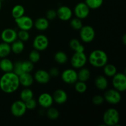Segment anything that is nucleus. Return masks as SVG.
<instances>
[{
	"label": "nucleus",
	"mask_w": 126,
	"mask_h": 126,
	"mask_svg": "<svg viewBox=\"0 0 126 126\" xmlns=\"http://www.w3.org/2000/svg\"><path fill=\"white\" fill-rule=\"evenodd\" d=\"M49 20L46 17H39L34 22L33 27L39 31H45L49 28Z\"/></svg>",
	"instance_id": "19"
},
{
	"label": "nucleus",
	"mask_w": 126,
	"mask_h": 126,
	"mask_svg": "<svg viewBox=\"0 0 126 126\" xmlns=\"http://www.w3.org/2000/svg\"><path fill=\"white\" fill-rule=\"evenodd\" d=\"M50 77H56L59 75V70L56 68H52L49 71Z\"/></svg>",
	"instance_id": "41"
},
{
	"label": "nucleus",
	"mask_w": 126,
	"mask_h": 126,
	"mask_svg": "<svg viewBox=\"0 0 126 126\" xmlns=\"http://www.w3.org/2000/svg\"><path fill=\"white\" fill-rule=\"evenodd\" d=\"M75 89L78 93L84 94L87 89V86L86 82L77 81L75 83Z\"/></svg>",
	"instance_id": "31"
},
{
	"label": "nucleus",
	"mask_w": 126,
	"mask_h": 126,
	"mask_svg": "<svg viewBox=\"0 0 126 126\" xmlns=\"http://www.w3.org/2000/svg\"><path fill=\"white\" fill-rule=\"evenodd\" d=\"M103 97L105 101L111 105H117L121 101V92L114 88L107 90L105 92Z\"/></svg>",
	"instance_id": "8"
},
{
	"label": "nucleus",
	"mask_w": 126,
	"mask_h": 126,
	"mask_svg": "<svg viewBox=\"0 0 126 126\" xmlns=\"http://www.w3.org/2000/svg\"><path fill=\"white\" fill-rule=\"evenodd\" d=\"M1 1H2V0H1Z\"/></svg>",
	"instance_id": "45"
},
{
	"label": "nucleus",
	"mask_w": 126,
	"mask_h": 126,
	"mask_svg": "<svg viewBox=\"0 0 126 126\" xmlns=\"http://www.w3.org/2000/svg\"><path fill=\"white\" fill-rule=\"evenodd\" d=\"M69 46L71 50L75 52H83L85 50L84 46L77 39H72L69 43Z\"/></svg>",
	"instance_id": "23"
},
{
	"label": "nucleus",
	"mask_w": 126,
	"mask_h": 126,
	"mask_svg": "<svg viewBox=\"0 0 126 126\" xmlns=\"http://www.w3.org/2000/svg\"><path fill=\"white\" fill-rule=\"evenodd\" d=\"M62 81L68 84H74L77 81L78 73L75 69L68 68L64 70L61 75Z\"/></svg>",
	"instance_id": "12"
},
{
	"label": "nucleus",
	"mask_w": 126,
	"mask_h": 126,
	"mask_svg": "<svg viewBox=\"0 0 126 126\" xmlns=\"http://www.w3.org/2000/svg\"><path fill=\"white\" fill-rule=\"evenodd\" d=\"M112 84L113 88L120 92L126 90V76L123 73H116L112 77Z\"/></svg>",
	"instance_id": "5"
},
{
	"label": "nucleus",
	"mask_w": 126,
	"mask_h": 126,
	"mask_svg": "<svg viewBox=\"0 0 126 126\" xmlns=\"http://www.w3.org/2000/svg\"><path fill=\"white\" fill-rule=\"evenodd\" d=\"M49 39L47 37L43 34L36 36L33 39V46L35 50L38 51H44L49 46Z\"/></svg>",
	"instance_id": "9"
},
{
	"label": "nucleus",
	"mask_w": 126,
	"mask_h": 126,
	"mask_svg": "<svg viewBox=\"0 0 126 126\" xmlns=\"http://www.w3.org/2000/svg\"><path fill=\"white\" fill-rule=\"evenodd\" d=\"M33 92L28 87H25L23 90H22L20 93V98L21 100L26 102L29 100L33 98Z\"/></svg>",
	"instance_id": "27"
},
{
	"label": "nucleus",
	"mask_w": 126,
	"mask_h": 126,
	"mask_svg": "<svg viewBox=\"0 0 126 126\" xmlns=\"http://www.w3.org/2000/svg\"><path fill=\"white\" fill-rule=\"evenodd\" d=\"M0 60H1V59H0Z\"/></svg>",
	"instance_id": "44"
},
{
	"label": "nucleus",
	"mask_w": 126,
	"mask_h": 126,
	"mask_svg": "<svg viewBox=\"0 0 126 126\" xmlns=\"http://www.w3.org/2000/svg\"><path fill=\"white\" fill-rule=\"evenodd\" d=\"M41 55L39 54V51L34 50H32L29 54V60L33 63H36L40 60Z\"/></svg>",
	"instance_id": "35"
},
{
	"label": "nucleus",
	"mask_w": 126,
	"mask_h": 126,
	"mask_svg": "<svg viewBox=\"0 0 126 126\" xmlns=\"http://www.w3.org/2000/svg\"><path fill=\"white\" fill-rule=\"evenodd\" d=\"M18 76L13 71L4 73L0 78V89L6 94H12L20 87Z\"/></svg>",
	"instance_id": "1"
},
{
	"label": "nucleus",
	"mask_w": 126,
	"mask_h": 126,
	"mask_svg": "<svg viewBox=\"0 0 126 126\" xmlns=\"http://www.w3.org/2000/svg\"><path fill=\"white\" fill-rule=\"evenodd\" d=\"M25 103L26 107H27V110H34L36 108L37 104H38V102L34 98H32V99L29 100L27 102H25Z\"/></svg>",
	"instance_id": "39"
},
{
	"label": "nucleus",
	"mask_w": 126,
	"mask_h": 126,
	"mask_svg": "<svg viewBox=\"0 0 126 126\" xmlns=\"http://www.w3.org/2000/svg\"><path fill=\"white\" fill-rule=\"evenodd\" d=\"M79 37L83 43H90L94 41L95 37V31L90 25L82 26L79 30Z\"/></svg>",
	"instance_id": "4"
},
{
	"label": "nucleus",
	"mask_w": 126,
	"mask_h": 126,
	"mask_svg": "<svg viewBox=\"0 0 126 126\" xmlns=\"http://www.w3.org/2000/svg\"><path fill=\"white\" fill-rule=\"evenodd\" d=\"M14 63L7 57L2 58L0 60V69L4 73L11 72L13 71Z\"/></svg>",
	"instance_id": "21"
},
{
	"label": "nucleus",
	"mask_w": 126,
	"mask_h": 126,
	"mask_svg": "<svg viewBox=\"0 0 126 126\" xmlns=\"http://www.w3.org/2000/svg\"><path fill=\"white\" fill-rule=\"evenodd\" d=\"M70 20V26L73 29L75 30H79L83 26L82 24V20L80 18H77V17H75V18H71Z\"/></svg>",
	"instance_id": "32"
},
{
	"label": "nucleus",
	"mask_w": 126,
	"mask_h": 126,
	"mask_svg": "<svg viewBox=\"0 0 126 126\" xmlns=\"http://www.w3.org/2000/svg\"><path fill=\"white\" fill-rule=\"evenodd\" d=\"M54 102L59 105H62L66 103L68 100L67 93L64 90L59 89L54 91L52 95Z\"/></svg>",
	"instance_id": "17"
},
{
	"label": "nucleus",
	"mask_w": 126,
	"mask_h": 126,
	"mask_svg": "<svg viewBox=\"0 0 126 126\" xmlns=\"http://www.w3.org/2000/svg\"><path fill=\"white\" fill-rule=\"evenodd\" d=\"M73 11L66 6H62L57 11V17L62 21H68L72 18Z\"/></svg>",
	"instance_id": "14"
},
{
	"label": "nucleus",
	"mask_w": 126,
	"mask_h": 126,
	"mask_svg": "<svg viewBox=\"0 0 126 126\" xmlns=\"http://www.w3.org/2000/svg\"><path fill=\"white\" fill-rule=\"evenodd\" d=\"M122 41H123V43H124V44H126V35L125 34L123 35V38H122Z\"/></svg>",
	"instance_id": "42"
},
{
	"label": "nucleus",
	"mask_w": 126,
	"mask_h": 126,
	"mask_svg": "<svg viewBox=\"0 0 126 126\" xmlns=\"http://www.w3.org/2000/svg\"><path fill=\"white\" fill-rule=\"evenodd\" d=\"M77 73L78 81L86 82L91 78V71L86 68L82 67L80 68L79 71L77 72Z\"/></svg>",
	"instance_id": "24"
},
{
	"label": "nucleus",
	"mask_w": 126,
	"mask_h": 126,
	"mask_svg": "<svg viewBox=\"0 0 126 126\" xmlns=\"http://www.w3.org/2000/svg\"><path fill=\"white\" fill-rule=\"evenodd\" d=\"M11 52L15 54H20L24 50L25 44L20 39H17L13 43H11Z\"/></svg>",
	"instance_id": "22"
},
{
	"label": "nucleus",
	"mask_w": 126,
	"mask_h": 126,
	"mask_svg": "<svg viewBox=\"0 0 126 126\" xmlns=\"http://www.w3.org/2000/svg\"><path fill=\"white\" fill-rule=\"evenodd\" d=\"M90 9L84 2H78L74 8L73 12L77 18L81 20L85 19L89 16L90 13Z\"/></svg>",
	"instance_id": "11"
},
{
	"label": "nucleus",
	"mask_w": 126,
	"mask_h": 126,
	"mask_svg": "<svg viewBox=\"0 0 126 126\" xmlns=\"http://www.w3.org/2000/svg\"><path fill=\"white\" fill-rule=\"evenodd\" d=\"M25 13V9L24 7L20 4H17L14 6L11 11V14L14 19L24 16Z\"/></svg>",
	"instance_id": "25"
},
{
	"label": "nucleus",
	"mask_w": 126,
	"mask_h": 126,
	"mask_svg": "<svg viewBox=\"0 0 126 126\" xmlns=\"http://www.w3.org/2000/svg\"><path fill=\"white\" fill-rule=\"evenodd\" d=\"M103 121L106 126H118L119 122V113L118 111L114 108H108L103 114Z\"/></svg>",
	"instance_id": "3"
},
{
	"label": "nucleus",
	"mask_w": 126,
	"mask_h": 126,
	"mask_svg": "<svg viewBox=\"0 0 126 126\" xmlns=\"http://www.w3.org/2000/svg\"><path fill=\"white\" fill-rule=\"evenodd\" d=\"M22 67L23 72L31 73L34 68V63L28 60H24L22 62Z\"/></svg>",
	"instance_id": "34"
},
{
	"label": "nucleus",
	"mask_w": 126,
	"mask_h": 126,
	"mask_svg": "<svg viewBox=\"0 0 126 126\" xmlns=\"http://www.w3.org/2000/svg\"><path fill=\"white\" fill-rule=\"evenodd\" d=\"M1 0H0V10H1V7H2V3H1Z\"/></svg>",
	"instance_id": "43"
},
{
	"label": "nucleus",
	"mask_w": 126,
	"mask_h": 126,
	"mask_svg": "<svg viewBox=\"0 0 126 126\" xmlns=\"http://www.w3.org/2000/svg\"><path fill=\"white\" fill-rule=\"evenodd\" d=\"M47 116L48 118L51 120H55L59 117V111L57 109L55 108L50 107L47 108Z\"/></svg>",
	"instance_id": "33"
},
{
	"label": "nucleus",
	"mask_w": 126,
	"mask_h": 126,
	"mask_svg": "<svg viewBox=\"0 0 126 126\" xmlns=\"http://www.w3.org/2000/svg\"><path fill=\"white\" fill-rule=\"evenodd\" d=\"M87 60L94 67L97 68H103L106 64L108 63V55L104 50L95 49L90 53Z\"/></svg>",
	"instance_id": "2"
},
{
	"label": "nucleus",
	"mask_w": 126,
	"mask_h": 126,
	"mask_svg": "<svg viewBox=\"0 0 126 126\" xmlns=\"http://www.w3.org/2000/svg\"><path fill=\"white\" fill-rule=\"evenodd\" d=\"M34 80L41 84H46L48 83L50 79V76L49 72L44 70H39L34 73Z\"/></svg>",
	"instance_id": "16"
},
{
	"label": "nucleus",
	"mask_w": 126,
	"mask_h": 126,
	"mask_svg": "<svg viewBox=\"0 0 126 126\" xmlns=\"http://www.w3.org/2000/svg\"><path fill=\"white\" fill-rule=\"evenodd\" d=\"M14 20L16 25H17V27L19 28V30L30 31L33 27L34 22H33V19L29 16L24 15L22 17L16 18Z\"/></svg>",
	"instance_id": "10"
},
{
	"label": "nucleus",
	"mask_w": 126,
	"mask_h": 126,
	"mask_svg": "<svg viewBox=\"0 0 126 126\" xmlns=\"http://www.w3.org/2000/svg\"><path fill=\"white\" fill-rule=\"evenodd\" d=\"M103 73L105 76L112 78L117 73V68L113 64L107 63L103 66Z\"/></svg>",
	"instance_id": "28"
},
{
	"label": "nucleus",
	"mask_w": 126,
	"mask_h": 126,
	"mask_svg": "<svg viewBox=\"0 0 126 126\" xmlns=\"http://www.w3.org/2000/svg\"><path fill=\"white\" fill-rule=\"evenodd\" d=\"M87 57L83 52H75L71 57V66L75 69H80L84 67L87 63Z\"/></svg>",
	"instance_id": "6"
},
{
	"label": "nucleus",
	"mask_w": 126,
	"mask_h": 126,
	"mask_svg": "<svg viewBox=\"0 0 126 126\" xmlns=\"http://www.w3.org/2000/svg\"><path fill=\"white\" fill-rule=\"evenodd\" d=\"M20 85L24 87H29L34 82V78L30 73L24 72L18 76Z\"/></svg>",
	"instance_id": "18"
},
{
	"label": "nucleus",
	"mask_w": 126,
	"mask_h": 126,
	"mask_svg": "<svg viewBox=\"0 0 126 126\" xmlns=\"http://www.w3.org/2000/svg\"><path fill=\"white\" fill-rule=\"evenodd\" d=\"M92 102L95 105H100L104 103V97L101 95H95L92 98Z\"/></svg>",
	"instance_id": "38"
},
{
	"label": "nucleus",
	"mask_w": 126,
	"mask_h": 126,
	"mask_svg": "<svg viewBox=\"0 0 126 126\" xmlns=\"http://www.w3.org/2000/svg\"><path fill=\"white\" fill-rule=\"evenodd\" d=\"M1 39L2 42L11 44L17 39V32L13 28H6L1 32Z\"/></svg>",
	"instance_id": "13"
},
{
	"label": "nucleus",
	"mask_w": 126,
	"mask_h": 126,
	"mask_svg": "<svg viewBox=\"0 0 126 126\" xmlns=\"http://www.w3.org/2000/svg\"><path fill=\"white\" fill-rule=\"evenodd\" d=\"M54 60L60 65H64L68 61V56L63 51H58L54 55Z\"/></svg>",
	"instance_id": "29"
},
{
	"label": "nucleus",
	"mask_w": 126,
	"mask_h": 126,
	"mask_svg": "<svg viewBox=\"0 0 126 126\" xmlns=\"http://www.w3.org/2000/svg\"><path fill=\"white\" fill-rule=\"evenodd\" d=\"M84 2L90 9L95 10L100 8L103 5V0H85Z\"/></svg>",
	"instance_id": "30"
},
{
	"label": "nucleus",
	"mask_w": 126,
	"mask_h": 126,
	"mask_svg": "<svg viewBox=\"0 0 126 126\" xmlns=\"http://www.w3.org/2000/svg\"><path fill=\"white\" fill-rule=\"evenodd\" d=\"M30 35L28 31L20 30L17 32V39H20L22 41H27L30 39Z\"/></svg>",
	"instance_id": "36"
},
{
	"label": "nucleus",
	"mask_w": 126,
	"mask_h": 126,
	"mask_svg": "<svg viewBox=\"0 0 126 126\" xmlns=\"http://www.w3.org/2000/svg\"><path fill=\"white\" fill-rule=\"evenodd\" d=\"M13 71L15 74L18 76L22 75L23 72L22 67V61H17L14 63Z\"/></svg>",
	"instance_id": "37"
},
{
	"label": "nucleus",
	"mask_w": 126,
	"mask_h": 126,
	"mask_svg": "<svg viewBox=\"0 0 126 126\" xmlns=\"http://www.w3.org/2000/svg\"><path fill=\"white\" fill-rule=\"evenodd\" d=\"M94 84L98 89L100 91H105L108 88V81L106 76L99 75L95 79Z\"/></svg>",
	"instance_id": "20"
},
{
	"label": "nucleus",
	"mask_w": 126,
	"mask_h": 126,
	"mask_svg": "<svg viewBox=\"0 0 126 126\" xmlns=\"http://www.w3.org/2000/svg\"><path fill=\"white\" fill-rule=\"evenodd\" d=\"M46 18L48 20H52L57 18V11L54 9H50L46 13Z\"/></svg>",
	"instance_id": "40"
},
{
	"label": "nucleus",
	"mask_w": 126,
	"mask_h": 126,
	"mask_svg": "<svg viewBox=\"0 0 126 126\" xmlns=\"http://www.w3.org/2000/svg\"><path fill=\"white\" fill-rule=\"evenodd\" d=\"M27 109L25 103L21 100H16L11 106V113L16 118H20L25 114Z\"/></svg>",
	"instance_id": "7"
},
{
	"label": "nucleus",
	"mask_w": 126,
	"mask_h": 126,
	"mask_svg": "<svg viewBox=\"0 0 126 126\" xmlns=\"http://www.w3.org/2000/svg\"><path fill=\"white\" fill-rule=\"evenodd\" d=\"M38 103L42 108L47 109L49 107H52L54 103L52 95L47 92L42 93L38 97Z\"/></svg>",
	"instance_id": "15"
},
{
	"label": "nucleus",
	"mask_w": 126,
	"mask_h": 126,
	"mask_svg": "<svg viewBox=\"0 0 126 126\" xmlns=\"http://www.w3.org/2000/svg\"><path fill=\"white\" fill-rule=\"evenodd\" d=\"M11 52L10 44L2 42L0 43V59L8 57Z\"/></svg>",
	"instance_id": "26"
}]
</instances>
